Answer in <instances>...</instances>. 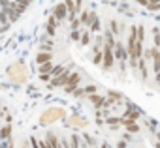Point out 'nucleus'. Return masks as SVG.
<instances>
[{"label": "nucleus", "instance_id": "obj_25", "mask_svg": "<svg viewBox=\"0 0 160 148\" xmlns=\"http://www.w3.org/2000/svg\"><path fill=\"white\" fill-rule=\"evenodd\" d=\"M0 23H2V25H8V23H10V21H8V13H6V10L0 12Z\"/></svg>", "mask_w": 160, "mask_h": 148}, {"label": "nucleus", "instance_id": "obj_32", "mask_svg": "<svg viewBox=\"0 0 160 148\" xmlns=\"http://www.w3.org/2000/svg\"><path fill=\"white\" fill-rule=\"evenodd\" d=\"M106 124H109V126H117V124H121V118H108Z\"/></svg>", "mask_w": 160, "mask_h": 148}, {"label": "nucleus", "instance_id": "obj_27", "mask_svg": "<svg viewBox=\"0 0 160 148\" xmlns=\"http://www.w3.org/2000/svg\"><path fill=\"white\" fill-rule=\"evenodd\" d=\"M108 96H109V99H122V96H121L119 92H113V90H109Z\"/></svg>", "mask_w": 160, "mask_h": 148}, {"label": "nucleus", "instance_id": "obj_10", "mask_svg": "<svg viewBox=\"0 0 160 148\" xmlns=\"http://www.w3.org/2000/svg\"><path fill=\"white\" fill-rule=\"evenodd\" d=\"M152 69L156 73L160 71V51H158V47H152Z\"/></svg>", "mask_w": 160, "mask_h": 148}, {"label": "nucleus", "instance_id": "obj_33", "mask_svg": "<svg viewBox=\"0 0 160 148\" xmlns=\"http://www.w3.org/2000/svg\"><path fill=\"white\" fill-rule=\"evenodd\" d=\"M83 139H85V142H87L89 146H92V144H94V139H92L89 133H85V135H83Z\"/></svg>", "mask_w": 160, "mask_h": 148}, {"label": "nucleus", "instance_id": "obj_28", "mask_svg": "<svg viewBox=\"0 0 160 148\" xmlns=\"http://www.w3.org/2000/svg\"><path fill=\"white\" fill-rule=\"evenodd\" d=\"M126 127H128V131H130V133H138V131H139V127H138V124H134V122H132V124H128Z\"/></svg>", "mask_w": 160, "mask_h": 148}, {"label": "nucleus", "instance_id": "obj_14", "mask_svg": "<svg viewBox=\"0 0 160 148\" xmlns=\"http://www.w3.org/2000/svg\"><path fill=\"white\" fill-rule=\"evenodd\" d=\"M138 67H139V71H141V77L147 79L149 73H147V60H145V58H139V60H138Z\"/></svg>", "mask_w": 160, "mask_h": 148}, {"label": "nucleus", "instance_id": "obj_42", "mask_svg": "<svg viewBox=\"0 0 160 148\" xmlns=\"http://www.w3.org/2000/svg\"><path fill=\"white\" fill-rule=\"evenodd\" d=\"M8 148H15V146H13V144H10V146H8Z\"/></svg>", "mask_w": 160, "mask_h": 148}, {"label": "nucleus", "instance_id": "obj_34", "mask_svg": "<svg viewBox=\"0 0 160 148\" xmlns=\"http://www.w3.org/2000/svg\"><path fill=\"white\" fill-rule=\"evenodd\" d=\"M79 25H81V23H79V19L75 17V19H72V30H77L79 28Z\"/></svg>", "mask_w": 160, "mask_h": 148}, {"label": "nucleus", "instance_id": "obj_22", "mask_svg": "<svg viewBox=\"0 0 160 148\" xmlns=\"http://www.w3.org/2000/svg\"><path fill=\"white\" fill-rule=\"evenodd\" d=\"M70 148H79V135L70 137Z\"/></svg>", "mask_w": 160, "mask_h": 148}, {"label": "nucleus", "instance_id": "obj_4", "mask_svg": "<svg viewBox=\"0 0 160 148\" xmlns=\"http://www.w3.org/2000/svg\"><path fill=\"white\" fill-rule=\"evenodd\" d=\"M81 83V75L75 71V73H70V77H68V81H66V85H64V90L68 92V94H72L75 88H77V85Z\"/></svg>", "mask_w": 160, "mask_h": 148}, {"label": "nucleus", "instance_id": "obj_40", "mask_svg": "<svg viewBox=\"0 0 160 148\" xmlns=\"http://www.w3.org/2000/svg\"><path fill=\"white\" fill-rule=\"evenodd\" d=\"M102 148H109V146H108V144H102Z\"/></svg>", "mask_w": 160, "mask_h": 148}, {"label": "nucleus", "instance_id": "obj_6", "mask_svg": "<svg viewBox=\"0 0 160 148\" xmlns=\"http://www.w3.org/2000/svg\"><path fill=\"white\" fill-rule=\"evenodd\" d=\"M113 54H115V58L121 60V62H126V60H128V53H126V49L121 45V41L115 43V47H113Z\"/></svg>", "mask_w": 160, "mask_h": 148}, {"label": "nucleus", "instance_id": "obj_17", "mask_svg": "<svg viewBox=\"0 0 160 148\" xmlns=\"http://www.w3.org/2000/svg\"><path fill=\"white\" fill-rule=\"evenodd\" d=\"M10 135H12V124H6L0 129V139H10Z\"/></svg>", "mask_w": 160, "mask_h": 148}, {"label": "nucleus", "instance_id": "obj_5", "mask_svg": "<svg viewBox=\"0 0 160 148\" xmlns=\"http://www.w3.org/2000/svg\"><path fill=\"white\" fill-rule=\"evenodd\" d=\"M68 77H70V69H64L60 75H57L55 79H51L49 86H51V88H53V86H64V85H66V81H68Z\"/></svg>", "mask_w": 160, "mask_h": 148}, {"label": "nucleus", "instance_id": "obj_37", "mask_svg": "<svg viewBox=\"0 0 160 148\" xmlns=\"http://www.w3.org/2000/svg\"><path fill=\"white\" fill-rule=\"evenodd\" d=\"M60 146H62V148H70V144H68V141H66V139H64V141H60Z\"/></svg>", "mask_w": 160, "mask_h": 148}, {"label": "nucleus", "instance_id": "obj_23", "mask_svg": "<svg viewBox=\"0 0 160 148\" xmlns=\"http://www.w3.org/2000/svg\"><path fill=\"white\" fill-rule=\"evenodd\" d=\"M147 6L151 10H160V0H147Z\"/></svg>", "mask_w": 160, "mask_h": 148}, {"label": "nucleus", "instance_id": "obj_3", "mask_svg": "<svg viewBox=\"0 0 160 148\" xmlns=\"http://www.w3.org/2000/svg\"><path fill=\"white\" fill-rule=\"evenodd\" d=\"M102 66H104V69H106V71L113 69V66H115L113 47H108V45H104V47H102Z\"/></svg>", "mask_w": 160, "mask_h": 148}, {"label": "nucleus", "instance_id": "obj_31", "mask_svg": "<svg viewBox=\"0 0 160 148\" xmlns=\"http://www.w3.org/2000/svg\"><path fill=\"white\" fill-rule=\"evenodd\" d=\"M83 90H85V96H91V94L96 92V86L92 85V86H87V88H83Z\"/></svg>", "mask_w": 160, "mask_h": 148}, {"label": "nucleus", "instance_id": "obj_29", "mask_svg": "<svg viewBox=\"0 0 160 148\" xmlns=\"http://www.w3.org/2000/svg\"><path fill=\"white\" fill-rule=\"evenodd\" d=\"M72 94H73L75 98H83V96H85V90H83V88H75Z\"/></svg>", "mask_w": 160, "mask_h": 148}, {"label": "nucleus", "instance_id": "obj_2", "mask_svg": "<svg viewBox=\"0 0 160 148\" xmlns=\"http://www.w3.org/2000/svg\"><path fill=\"white\" fill-rule=\"evenodd\" d=\"M8 77L13 83H27V71L23 64H13L8 67Z\"/></svg>", "mask_w": 160, "mask_h": 148}, {"label": "nucleus", "instance_id": "obj_20", "mask_svg": "<svg viewBox=\"0 0 160 148\" xmlns=\"http://www.w3.org/2000/svg\"><path fill=\"white\" fill-rule=\"evenodd\" d=\"M152 38H154V47H160V28H152Z\"/></svg>", "mask_w": 160, "mask_h": 148}, {"label": "nucleus", "instance_id": "obj_30", "mask_svg": "<svg viewBox=\"0 0 160 148\" xmlns=\"http://www.w3.org/2000/svg\"><path fill=\"white\" fill-rule=\"evenodd\" d=\"M79 38H81V30H72V39L79 41Z\"/></svg>", "mask_w": 160, "mask_h": 148}, {"label": "nucleus", "instance_id": "obj_26", "mask_svg": "<svg viewBox=\"0 0 160 148\" xmlns=\"http://www.w3.org/2000/svg\"><path fill=\"white\" fill-rule=\"evenodd\" d=\"M92 62H94L96 66H100V64H102V51H100V53H94V58H92Z\"/></svg>", "mask_w": 160, "mask_h": 148}, {"label": "nucleus", "instance_id": "obj_12", "mask_svg": "<svg viewBox=\"0 0 160 148\" xmlns=\"http://www.w3.org/2000/svg\"><path fill=\"white\" fill-rule=\"evenodd\" d=\"M102 38H104V45H108V47H115V43H117V41H115V38H113V32H111V30H106Z\"/></svg>", "mask_w": 160, "mask_h": 148}, {"label": "nucleus", "instance_id": "obj_44", "mask_svg": "<svg viewBox=\"0 0 160 148\" xmlns=\"http://www.w3.org/2000/svg\"><path fill=\"white\" fill-rule=\"evenodd\" d=\"M28 2H32V0H28Z\"/></svg>", "mask_w": 160, "mask_h": 148}, {"label": "nucleus", "instance_id": "obj_1", "mask_svg": "<svg viewBox=\"0 0 160 148\" xmlns=\"http://www.w3.org/2000/svg\"><path fill=\"white\" fill-rule=\"evenodd\" d=\"M64 109H60V107H49L42 116H40V124L42 126H47V124H53V122H57V120H60V118H64Z\"/></svg>", "mask_w": 160, "mask_h": 148}, {"label": "nucleus", "instance_id": "obj_9", "mask_svg": "<svg viewBox=\"0 0 160 148\" xmlns=\"http://www.w3.org/2000/svg\"><path fill=\"white\" fill-rule=\"evenodd\" d=\"M66 124H68V126H73V127H85V126H87V120L73 114V116H70V118L66 120Z\"/></svg>", "mask_w": 160, "mask_h": 148}, {"label": "nucleus", "instance_id": "obj_15", "mask_svg": "<svg viewBox=\"0 0 160 148\" xmlns=\"http://www.w3.org/2000/svg\"><path fill=\"white\" fill-rule=\"evenodd\" d=\"M89 99H91L96 107H100V109H102V105H104V98H102V96H98V94L94 92V94H91V96H89Z\"/></svg>", "mask_w": 160, "mask_h": 148}, {"label": "nucleus", "instance_id": "obj_11", "mask_svg": "<svg viewBox=\"0 0 160 148\" xmlns=\"http://www.w3.org/2000/svg\"><path fill=\"white\" fill-rule=\"evenodd\" d=\"M51 58H53V54H51V53H47V51H40V53H38V56H36V62L42 66V64H45V62H51Z\"/></svg>", "mask_w": 160, "mask_h": 148}, {"label": "nucleus", "instance_id": "obj_24", "mask_svg": "<svg viewBox=\"0 0 160 148\" xmlns=\"http://www.w3.org/2000/svg\"><path fill=\"white\" fill-rule=\"evenodd\" d=\"M62 71H64V67H62V66H57V67H53V69H51V77H57V75H60Z\"/></svg>", "mask_w": 160, "mask_h": 148}, {"label": "nucleus", "instance_id": "obj_38", "mask_svg": "<svg viewBox=\"0 0 160 148\" xmlns=\"http://www.w3.org/2000/svg\"><path fill=\"white\" fill-rule=\"evenodd\" d=\"M154 81H156V85H158V86H160V71H158V73H156V77H154Z\"/></svg>", "mask_w": 160, "mask_h": 148}, {"label": "nucleus", "instance_id": "obj_16", "mask_svg": "<svg viewBox=\"0 0 160 148\" xmlns=\"http://www.w3.org/2000/svg\"><path fill=\"white\" fill-rule=\"evenodd\" d=\"M121 28H122V25L119 26V23H117L115 19H111V21H109V30L113 32V36H117V34H121Z\"/></svg>", "mask_w": 160, "mask_h": 148}, {"label": "nucleus", "instance_id": "obj_39", "mask_svg": "<svg viewBox=\"0 0 160 148\" xmlns=\"http://www.w3.org/2000/svg\"><path fill=\"white\" fill-rule=\"evenodd\" d=\"M6 124H12V114H6Z\"/></svg>", "mask_w": 160, "mask_h": 148}, {"label": "nucleus", "instance_id": "obj_36", "mask_svg": "<svg viewBox=\"0 0 160 148\" xmlns=\"http://www.w3.org/2000/svg\"><path fill=\"white\" fill-rule=\"evenodd\" d=\"M8 4H10V0H0V6H2V10H6Z\"/></svg>", "mask_w": 160, "mask_h": 148}, {"label": "nucleus", "instance_id": "obj_43", "mask_svg": "<svg viewBox=\"0 0 160 148\" xmlns=\"http://www.w3.org/2000/svg\"><path fill=\"white\" fill-rule=\"evenodd\" d=\"M23 148H28V146H27V144H25V146H23Z\"/></svg>", "mask_w": 160, "mask_h": 148}, {"label": "nucleus", "instance_id": "obj_41", "mask_svg": "<svg viewBox=\"0 0 160 148\" xmlns=\"http://www.w3.org/2000/svg\"><path fill=\"white\" fill-rule=\"evenodd\" d=\"M156 137H158V141H160V133H156Z\"/></svg>", "mask_w": 160, "mask_h": 148}, {"label": "nucleus", "instance_id": "obj_35", "mask_svg": "<svg viewBox=\"0 0 160 148\" xmlns=\"http://www.w3.org/2000/svg\"><path fill=\"white\" fill-rule=\"evenodd\" d=\"M40 79H42V81H45V83H47V81H49V79H51V75H49V73H40Z\"/></svg>", "mask_w": 160, "mask_h": 148}, {"label": "nucleus", "instance_id": "obj_8", "mask_svg": "<svg viewBox=\"0 0 160 148\" xmlns=\"http://www.w3.org/2000/svg\"><path fill=\"white\" fill-rule=\"evenodd\" d=\"M98 15L94 13V12H81V17H79V23L81 25H85V26H91V23L96 19Z\"/></svg>", "mask_w": 160, "mask_h": 148}, {"label": "nucleus", "instance_id": "obj_21", "mask_svg": "<svg viewBox=\"0 0 160 148\" xmlns=\"http://www.w3.org/2000/svg\"><path fill=\"white\" fill-rule=\"evenodd\" d=\"M89 32H100V19H98V17L91 23V30H89Z\"/></svg>", "mask_w": 160, "mask_h": 148}, {"label": "nucleus", "instance_id": "obj_18", "mask_svg": "<svg viewBox=\"0 0 160 148\" xmlns=\"http://www.w3.org/2000/svg\"><path fill=\"white\" fill-rule=\"evenodd\" d=\"M79 41H81V45H89V41H91V32H89V30H81V38H79Z\"/></svg>", "mask_w": 160, "mask_h": 148}, {"label": "nucleus", "instance_id": "obj_7", "mask_svg": "<svg viewBox=\"0 0 160 148\" xmlns=\"http://www.w3.org/2000/svg\"><path fill=\"white\" fill-rule=\"evenodd\" d=\"M53 17H55L57 21H64V19L68 17V12H66V6H64V2H60V4H57V6H55Z\"/></svg>", "mask_w": 160, "mask_h": 148}, {"label": "nucleus", "instance_id": "obj_13", "mask_svg": "<svg viewBox=\"0 0 160 148\" xmlns=\"http://www.w3.org/2000/svg\"><path fill=\"white\" fill-rule=\"evenodd\" d=\"M57 23H58V21L51 15L49 21H47V36H55V32H57Z\"/></svg>", "mask_w": 160, "mask_h": 148}, {"label": "nucleus", "instance_id": "obj_19", "mask_svg": "<svg viewBox=\"0 0 160 148\" xmlns=\"http://www.w3.org/2000/svg\"><path fill=\"white\" fill-rule=\"evenodd\" d=\"M51 69H53V64L51 62H45V64L40 66V73H49V75H51Z\"/></svg>", "mask_w": 160, "mask_h": 148}]
</instances>
